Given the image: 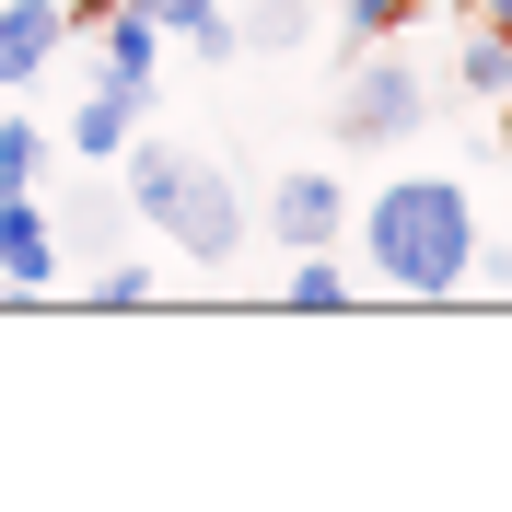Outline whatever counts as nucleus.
I'll return each instance as SVG.
<instances>
[{
    "label": "nucleus",
    "mask_w": 512,
    "mask_h": 512,
    "mask_svg": "<svg viewBox=\"0 0 512 512\" xmlns=\"http://www.w3.org/2000/svg\"><path fill=\"white\" fill-rule=\"evenodd\" d=\"M94 303H117V315H140V303H152V268H140V256H117V268L94 280Z\"/></svg>",
    "instance_id": "obj_16"
},
{
    "label": "nucleus",
    "mask_w": 512,
    "mask_h": 512,
    "mask_svg": "<svg viewBox=\"0 0 512 512\" xmlns=\"http://www.w3.org/2000/svg\"><path fill=\"white\" fill-rule=\"evenodd\" d=\"M70 35H94V94H140L152 105V70H163V24H140L128 0H82Z\"/></svg>",
    "instance_id": "obj_4"
},
{
    "label": "nucleus",
    "mask_w": 512,
    "mask_h": 512,
    "mask_svg": "<svg viewBox=\"0 0 512 512\" xmlns=\"http://www.w3.org/2000/svg\"><path fill=\"white\" fill-rule=\"evenodd\" d=\"M419 0H338V24H350V47H384V35L408 24Z\"/></svg>",
    "instance_id": "obj_14"
},
{
    "label": "nucleus",
    "mask_w": 512,
    "mask_h": 512,
    "mask_svg": "<svg viewBox=\"0 0 512 512\" xmlns=\"http://www.w3.org/2000/svg\"><path fill=\"white\" fill-rule=\"evenodd\" d=\"M268 245H291V256H315V245H350V187H338L326 163L280 175V187H268Z\"/></svg>",
    "instance_id": "obj_5"
},
{
    "label": "nucleus",
    "mask_w": 512,
    "mask_h": 512,
    "mask_svg": "<svg viewBox=\"0 0 512 512\" xmlns=\"http://www.w3.org/2000/svg\"><path fill=\"white\" fill-rule=\"evenodd\" d=\"M47 163H59V140L35 117H0V198H47Z\"/></svg>",
    "instance_id": "obj_9"
},
{
    "label": "nucleus",
    "mask_w": 512,
    "mask_h": 512,
    "mask_svg": "<svg viewBox=\"0 0 512 512\" xmlns=\"http://www.w3.org/2000/svg\"><path fill=\"white\" fill-rule=\"evenodd\" d=\"M233 47H303V0H256V12H233Z\"/></svg>",
    "instance_id": "obj_13"
},
{
    "label": "nucleus",
    "mask_w": 512,
    "mask_h": 512,
    "mask_svg": "<svg viewBox=\"0 0 512 512\" xmlns=\"http://www.w3.org/2000/svg\"><path fill=\"white\" fill-rule=\"evenodd\" d=\"M47 222H59V245H70V233H117V187H82L70 210H47Z\"/></svg>",
    "instance_id": "obj_15"
},
{
    "label": "nucleus",
    "mask_w": 512,
    "mask_h": 512,
    "mask_svg": "<svg viewBox=\"0 0 512 512\" xmlns=\"http://www.w3.org/2000/svg\"><path fill=\"white\" fill-rule=\"evenodd\" d=\"M70 47V12L59 0H0V94H35Z\"/></svg>",
    "instance_id": "obj_6"
},
{
    "label": "nucleus",
    "mask_w": 512,
    "mask_h": 512,
    "mask_svg": "<svg viewBox=\"0 0 512 512\" xmlns=\"http://www.w3.org/2000/svg\"><path fill=\"white\" fill-rule=\"evenodd\" d=\"M0 291H59V222H47V198H0Z\"/></svg>",
    "instance_id": "obj_7"
},
{
    "label": "nucleus",
    "mask_w": 512,
    "mask_h": 512,
    "mask_svg": "<svg viewBox=\"0 0 512 512\" xmlns=\"http://www.w3.org/2000/svg\"><path fill=\"white\" fill-rule=\"evenodd\" d=\"M350 233H361V268L396 303H454V291L478 280V256H489L466 175H396V187H373L350 210Z\"/></svg>",
    "instance_id": "obj_1"
},
{
    "label": "nucleus",
    "mask_w": 512,
    "mask_h": 512,
    "mask_svg": "<svg viewBox=\"0 0 512 512\" xmlns=\"http://www.w3.org/2000/svg\"><path fill=\"white\" fill-rule=\"evenodd\" d=\"M140 24H163V35H187V59H233V12L222 0H128Z\"/></svg>",
    "instance_id": "obj_8"
},
{
    "label": "nucleus",
    "mask_w": 512,
    "mask_h": 512,
    "mask_svg": "<svg viewBox=\"0 0 512 512\" xmlns=\"http://www.w3.org/2000/svg\"><path fill=\"white\" fill-rule=\"evenodd\" d=\"M117 163H128V210L187 256V268H233V245H245V198H233L222 152H187V140H140V128H128Z\"/></svg>",
    "instance_id": "obj_2"
},
{
    "label": "nucleus",
    "mask_w": 512,
    "mask_h": 512,
    "mask_svg": "<svg viewBox=\"0 0 512 512\" xmlns=\"http://www.w3.org/2000/svg\"><path fill=\"white\" fill-rule=\"evenodd\" d=\"M291 303H303V315H338V303H350V268H338V256H291Z\"/></svg>",
    "instance_id": "obj_12"
},
{
    "label": "nucleus",
    "mask_w": 512,
    "mask_h": 512,
    "mask_svg": "<svg viewBox=\"0 0 512 512\" xmlns=\"http://www.w3.org/2000/svg\"><path fill=\"white\" fill-rule=\"evenodd\" d=\"M419 117H431V82L408 59L350 47V70H338V140L350 152H384V140H419Z\"/></svg>",
    "instance_id": "obj_3"
},
{
    "label": "nucleus",
    "mask_w": 512,
    "mask_h": 512,
    "mask_svg": "<svg viewBox=\"0 0 512 512\" xmlns=\"http://www.w3.org/2000/svg\"><path fill=\"white\" fill-rule=\"evenodd\" d=\"M454 94H478V105L512 94V35H501V24H478L466 47H454Z\"/></svg>",
    "instance_id": "obj_11"
},
{
    "label": "nucleus",
    "mask_w": 512,
    "mask_h": 512,
    "mask_svg": "<svg viewBox=\"0 0 512 512\" xmlns=\"http://www.w3.org/2000/svg\"><path fill=\"white\" fill-rule=\"evenodd\" d=\"M501 105H512V94H501Z\"/></svg>",
    "instance_id": "obj_18"
},
{
    "label": "nucleus",
    "mask_w": 512,
    "mask_h": 512,
    "mask_svg": "<svg viewBox=\"0 0 512 512\" xmlns=\"http://www.w3.org/2000/svg\"><path fill=\"white\" fill-rule=\"evenodd\" d=\"M128 128H140V94H82V117H70V152L82 163H117Z\"/></svg>",
    "instance_id": "obj_10"
},
{
    "label": "nucleus",
    "mask_w": 512,
    "mask_h": 512,
    "mask_svg": "<svg viewBox=\"0 0 512 512\" xmlns=\"http://www.w3.org/2000/svg\"><path fill=\"white\" fill-rule=\"evenodd\" d=\"M478 24H501V35H512V0H489V12H478Z\"/></svg>",
    "instance_id": "obj_17"
}]
</instances>
